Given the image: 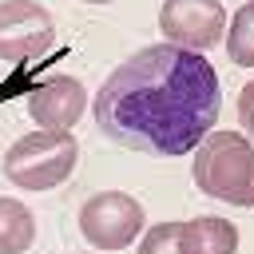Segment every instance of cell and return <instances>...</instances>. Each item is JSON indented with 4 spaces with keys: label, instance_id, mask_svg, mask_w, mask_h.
I'll use <instances>...</instances> for the list:
<instances>
[{
    "label": "cell",
    "instance_id": "obj_1",
    "mask_svg": "<svg viewBox=\"0 0 254 254\" xmlns=\"http://www.w3.org/2000/svg\"><path fill=\"white\" fill-rule=\"evenodd\" d=\"M222 83L202 52L151 44L103 79L95 91V127L123 147L179 159L214 131Z\"/></svg>",
    "mask_w": 254,
    "mask_h": 254
},
{
    "label": "cell",
    "instance_id": "obj_2",
    "mask_svg": "<svg viewBox=\"0 0 254 254\" xmlns=\"http://www.w3.org/2000/svg\"><path fill=\"white\" fill-rule=\"evenodd\" d=\"M194 187L230 206H254V143L242 131H206L190 163Z\"/></svg>",
    "mask_w": 254,
    "mask_h": 254
},
{
    "label": "cell",
    "instance_id": "obj_3",
    "mask_svg": "<svg viewBox=\"0 0 254 254\" xmlns=\"http://www.w3.org/2000/svg\"><path fill=\"white\" fill-rule=\"evenodd\" d=\"M79 163V143L71 131H28L4 151V175L20 190H52L71 179Z\"/></svg>",
    "mask_w": 254,
    "mask_h": 254
},
{
    "label": "cell",
    "instance_id": "obj_4",
    "mask_svg": "<svg viewBox=\"0 0 254 254\" xmlns=\"http://www.w3.org/2000/svg\"><path fill=\"white\" fill-rule=\"evenodd\" d=\"M143 222H147L143 218V206L127 190H99V194H91L79 206V234L95 250H103V254L131 246L139 238Z\"/></svg>",
    "mask_w": 254,
    "mask_h": 254
},
{
    "label": "cell",
    "instance_id": "obj_5",
    "mask_svg": "<svg viewBox=\"0 0 254 254\" xmlns=\"http://www.w3.org/2000/svg\"><path fill=\"white\" fill-rule=\"evenodd\" d=\"M56 44L52 12L36 0H0V60H40Z\"/></svg>",
    "mask_w": 254,
    "mask_h": 254
},
{
    "label": "cell",
    "instance_id": "obj_6",
    "mask_svg": "<svg viewBox=\"0 0 254 254\" xmlns=\"http://www.w3.org/2000/svg\"><path fill=\"white\" fill-rule=\"evenodd\" d=\"M159 32L187 52H206V48L222 44L226 8H222V0H163Z\"/></svg>",
    "mask_w": 254,
    "mask_h": 254
},
{
    "label": "cell",
    "instance_id": "obj_7",
    "mask_svg": "<svg viewBox=\"0 0 254 254\" xmlns=\"http://www.w3.org/2000/svg\"><path fill=\"white\" fill-rule=\"evenodd\" d=\"M83 107H87V87L75 75H48L28 91V115L36 127H48V131L75 127Z\"/></svg>",
    "mask_w": 254,
    "mask_h": 254
},
{
    "label": "cell",
    "instance_id": "obj_8",
    "mask_svg": "<svg viewBox=\"0 0 254 254\" xmlns=\"http://www.w3.org/2000/svg\"><path fill=\"white\" fill-rule=\"evenodd\" d=\"M179 254H238V226L218 214L190 218L179 230Z\"/></svg>",
    "mask_w": 254,
    "mask_h": 254
},
{
    "label": "cell",
    "instance_id": "obj_9",
    "mask_svg": "<svg viewBox=\"0 0 254 254\" xmlns=\"http://www.w3.org/2000/svg\"><path fill=\"white\" fill-rule=\"evenodd\" d=\"M36 242V218L20 198H0V254H24Z\"/></svg>",
    "mask_w": 254,
    "mask_h": 254
},
{
    "label": "cell",
    "instance_id": "obj_10",
    "mask_svg": "<svg viewBox=\"0 0 254 254\" xmlns=\"http://www.w3.org/2000/svg\"><path fill=\"white\" fill-rule=\"evenodd\" d=\"M226 28H230V32H226V52H230V60H234L238 67H254V0L242 4Z\"/></svg>",
    "mask_w": 254,
    "mask_h": 254
},
{
    "label": "cell",
    "instance_id": "obj_11",
    "mask_svg": "<svg viewBox=\"0 0 254 254\" xmlns=\"http://www.w3.org/2000/svg\"><path fill=\"white\" fill-rule=\"evenodd\" d=\"M179 230H183V222H159V226H151L147 238H143V246H139V254H179Z\"/></svg>",
    "mask_w": 254,
    "mask_h": 254
},
{
    "label": "cell",
    "instance_id": "obj_12",
    "mask_svg": "<svg viewBox=\"0 0 254 254\" xmlns=\"http://www.w3.org/2000/svg\"><path fill=\"white\" fill-rule=\"evenodd\" d=\"M238 123L246 127V135H254V79L238 91Z\"/></svg>",
    "mask_w": 254,
    "mask_h": 254
},
{
    "label": "cell",
    "instance_id": "obj_13",
    "mask_svg": "<svg viewBox=\"0 0 254 254\" xmlns=\"http://www.w3.org/2000/svg\"><path fill=\"white\" fill-rule=\"evenodd\" d=\"M87 4H111V0H87Z\"/></svg>",
    "mask_w": 254,
    "mask_h": 254
}]
</instances>
